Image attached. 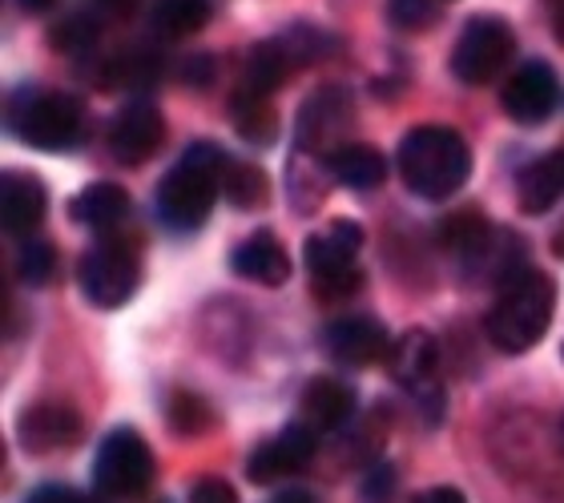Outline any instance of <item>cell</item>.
<instances>
[{"mask_svg":"<svg viewBox=\"0 0 564 503\" xmlns=\"http://www.w3.org/2000/svg\"><path fill=\"white\" fill-rule=\"evenodd\" d=\"M230 153L210 145V141H194L186 157L162 177L158 198H153V214L165 230L174 234H194L206 226L214 201L223 194V177L230 170Z\"/></svg>","mask_w":564,"mask_h":503,"instance_id":"6da1fadb","label":"cell"},{"mask_svg":"<svg viewBox=\"0 0 564 503\" xmlns=\"http://www.w3.org/2000/svg\"><path fill=\"white\" fill-rule=\"evenodd\" d=\"M403 186L423 201H447L452 194L464 189L471 174V150L456 129L447 125H415L403 133L400 150H395Z\"/></svg>","mask_w":564,"mask_h":503,"instance_id":"7a4b0ae2","label":"cell"},{"mask_svg":"<svg viewBox=\"0 0 564 503\" xmlns=\"http://www.w3.org/2000/svg\"><path fill=\"white\" fill-rule=\"evenodd\" d=\"M556 315V282L544 270H524L517 278L500 286L492 310L484 318V330L496 351L524 354L549 335Z\"/></svg>","mask_w":564,"mask_h":503,"instance_id":"3957f363","label":"cell"},{"mask_svg":"<svg viewBox=\"0 0 564 503\" xmlns=\"http://www.w3.org/2000/svg\"><path fill=\"white\" fill-rule=\"evenodd\" d=\"M21 106L9 109L12 133L33 145V150L57 153L69 150L82 141V125H85V109L77 97L69 94H21L17 97Z\"/></svg>","mask_w":564,"mask_h":503,"instance_id":"277c9868","label":"cell"},{"mask_svg":"<svg viewBox=\"0 0 564 503\" xmlns=\"http://www.w3.org/2000/svg\"><path fill=\"white\" fill-rule=\"evenodd\" d=\"M517 53V36L508 29L505 17L496 12H476L468 17L464 33L456 36L452 48V73L459 85H492L500 73L508 69V61Z\"/></svg>","mask_w":564,"mask_h":503,"instance_id":"5b68a950","label":"cell"},{"mask_svg":"<svg viewBox=\"0 0 564 503\" xmlns=\"http://www.w3.org/2000/svg\"><path fill=\"white\" fill-rule=\"evenodd\" d=\"M97 492L109 500H133L153 483V451L145 447L133 427H118L106 435V444L97 447L94 463Z\"/></svg>","mask_w":564,"mask_h":503,"instance_id":"8992f818","label":"cell"},{"mask_svg":"<svg viewBox=\"0 0 564 503\" xmlns=\"http://www.w3.org/2000/svg\"><path fill=\"white\" fill-rule=\"evenodd\" d=\"M77 278H82V294L101 310H113V306L130 303L133 291L141 282V262L138 250L126 247V242H113L106 238L101 247H94L82 258L77 266Z\"/></svg>","mask_w":564,"mask_h":503,"instance_id":"52a82bcc","label":"cell"},{"mask_svg":"<svg viewBox=\"0 0 564 503\" xmlns=\"http://www.w3.org/2000/svg\"><path fill=\"white\" fill-rule=\"evenodd\" d=\"M351 118H355L351 94L343 85H323L299 109V133H294V141H299L303 153H323V162H327L339 145H347L339 138L347 133Z\"/></svg>","mask_w":564,"mask_h":503,"instance_id":"ba28073f","label":"cell"},{"mask_svg":"<svg viewBox=\"0 0 564 503\" xmlns=\"http://www.w3.org/2000/svg\"><path fill=\"white\" fill-rule=\"evenodd\" d=\"M500 106L517 125H544L561 106V81H556L553 65L544 61H524L512 77L505 81Z\"/></svg>","mask_w":564,"mask_h":503,"instance_id":"9c48e42d","label":"cell"},{"mask_svg":"<svg viewBox=\"0 0 564 503\" xmlns=\"http://www.w3.org/2000/svg\"><path fill=\"white\" fill-rule=\"evenodd\" d=\"M318 451V431L311 427V423H291V427H282L274 439H267V444L250 456L247 463V480L250 483H279L286 480V475H299V471L315 459Z\"/></svg>","mask_w":564,"mask_h":503,"instance_id":"30bf717a","label":"cell"},{"mask_svg":"<svg viewBox=\"0 0 564 503\" xmlns=\"http://www.w3.org/2000/svg\"><path fill=\"white\" fill-rule=\"evenodd\" d=\"M165 145V118L153 101H130L109 125V150L121 165H145Z\"/></svg>","mask_w":564,"mask_h":503,"instance_id":"8fae6325","label":"cell"},{"mask_svg":"<svg viewBox=\"0 0 564 503\" xmlns=\"http://www.w3.org/2000/svg\"><path fill=\"white\" fill-rule=\"evenodd\" d=\"M323 342H327L330 359L343 367H371L391 354L388 327H383L379 318H367V315L335 318V322L323 330Z\"/></svg>","mask_w":564,"mask_h":503,"instance_id":"7c38bea8","label":"cell"},{"mask_svg":"<svg viewBox=\"0 0 564 503\" xmlns=\"http://www.w3.org/2000/svg\"><path fill=\"white\" fill-rule=\"evenodd\" d=\"M82 415L65 403H33L21 415V444L33 456H57L82 444Z\"/></svg>","mask_w":564,"mask_h":503,"instance_id":"4fadbf2b","label":"cell"},{"mask_svg":"<svg viewBox=\"0 0 564 503\" xmlns=\"http://www.w3.org/2000/svg\"><path fill=\"white\" fill-rule=\"evenodd\" d=\"M364 242H367V234L359 222H330L323 234H311L303 247L311 282L330 278V274H347V270H359L355 266V258H359Z\"/></svg>","mask_w":564,"mask_h":503,"instance_id":"5bb4252c","label":"cell"},{"mask_svg":"<svg viewBox=\"0 0 564 503\" xmlns=\"http://www.w3.org/2000/svg\"><path fill=\"white\" fill-rule=\"evenodd\" d=\"M435 367H440V342H435L432 330L412 327L408 335L391 342V354H388V371L391 379L408 391H420V386L435 383Z\"/></svg>","mask_w":564,"mask_h":503,"instance_id":"9a60e30c","label":"cell"},{"mask_svg":"<svg viewBox=\"0 0 564 503\" xmlns=\"http://www.w3.org/2000/svg\"><path fill=\"white\" fill-rule=\"evenodd\" d=\"M230 270L238 278L259 282V286H282L291 278V258L282 250V242L271 230H254L250 238H242L230 254Z\"/></svg>","mask_w":564,"mask_h":503,"instance_id":"2e32d148","label":"cell"},{"mask_svg":"<svg viewBox=\"0 0 564 503\" xmlns=\"http://www.w3.org/2000/svg\"><path fill=\"white\" fill-rule=\"evenodd\" d=\"M45 214H48V194L33 174L4 177V186H0V222H4L9 234H17L24 242L36 226L45 222Z\"/></svg>","mask_w":564,"mask_h":503,"instance_id":"e0dca14e","label":"cell"},{"mask_svg":"<svg viewBox=\"0 0 564 503\" xmlns=\"http://www.w3.org/2000/svg\"><path fill=\"white\" fill-rule=\"evenodd\" d=\"M303 423H311L315 431H335L343 423H351L355 415V386H347L343 379H315L303 386Z\"/></svg>","mask_w":564,"mask_h":503,"instance_id":"ac0fdd59","label":"cell"},{"mask_svg":"<svg viewBox=\"0 0 564 503\" xmlns=\"http://www.w3.org/2000/svg\"><path fill=\"white\" fill-rule=\"evenodd\" d=\"M327 174L339 182V186L355 189V194H367V189H379L383 177H388V162L376 145L367 141H347L327 157Z\"/></svg>","mask_w":564,"mask_h":503,"instance_id":"d6986e66","label":"cell"},{"mask_svg":"<svg viewBox=\"0 0 564 503\" xmlns=\"http://www.w3.org/2000/svg\"><path fill=\"white\" fill-rule=\"evenodd\" d=\"M561 198H564V145L549 153V157H541V162L524 165L517 177V201L524 214L553 210Z\"/></svg>","mask_w":564,"mask_h":503,"instance_id":"ffe728a7","label":"cell"},{"mask_svg":"<svg viewBox=\"0 0 564 503\" xmlns=\"http://www.w3.org/2000/svg\"><path fill=\"white\" fill-rule=\"evenodd\" d=\"M294 73V61L286 53L279 36L271 41H259L250 48L247 61H242V81H238V94H254V97H271L286 77Z\"/></svg>","mask_w":564,"mask_h":503,"instance_id":"44dd1931","label":"cell"},{"mask_svg":"<svg viewBox=\"0 0 564 503\" xmlns=\"http://www.w3.org/2000/svg\"><path fill=\"white\" fill-rule=\"evenodd\" d=\"M73 218L89 226L94 234H109L130 218V194L118 182H94L73 198Z\"/></svg>","mask_w":564,"mask_h":503,"instance_id":"7402d4cb","label":"cell"},{"mask_svg":"<svg viewBox=\"0 0 564 503\" xmlns=\"http://www.w3.org/2000/svg\"><path fill=\"white\" fill-rule=\"evenodd\" d=\"M492 238H496V226L488 222L484 210H476V206L447 214V222L440 226V242H444V250H452V254L464 262V270L480 262L484 250L492 247Z\"/></svg>","mask_w":564,"mask_h":503,"instance_id":"603a6c76","label":"cell"},{"mask_svg":"<svg viewBox=\"0 0 564 503\" xmlns=\"http://www.w3.org/2000/svg\"><path fill=\"white\" fill-rule=\"evenodd\" d=\"M165 61L158 48L150 45H133V48H121V53H113L106 65V73H101V81L106 85H126V89H145V85H153L158 77H162Z\"/></svg>","mask_w":564,"mask_h":503,"instance_id":"cb8c5ba5","label":"cell"},{"mask_svg":"<svg viewBox=\"0 0 564 503\" xmlns=\"http://www.w3.org/2000/svg\"><path fill=\"white\" fill-rule=\"evenodd\" d=\"M210 21V0H153L150 29L158 36H189Z\"/></svg>","mask_w":564,"mask_h":503,"instance_id":"d4e9b609","label":"cell"},{"mask_svg":"<svg viewBox=\"0 0 564 503\" xmlns=\"http://www.w3.org/2000/svg\"><path fill=\"white\" fill-rule=\"evenodd\" d=\"M230 113H235L238 138L250 141V145H271L274 133H279V121H274L271 97L235 94V101H230Z\"/></svg>","mask_w":564,"mask_h":503,"instance_id":"484cf974","label":"cell"},{"mask_svg":"<svg viewBox=\"0 0 564 503\" xmlns=\"http://www.w3.org/2000/svg\"><path fill=\"white\" fill-rule=\"evenodd\" d=\"M223 198L230 206H238V210H259L271 198V182H267V174H262L259 165L230 162V170L223 177Z\"/></svg>","mask_w":564,"mask_h":503,"instance_id":"4316f807","label":"cell"},{"mask_svg":"<svg viewBox=\"0 0 564 503\" xmlns=\"http://www.w3.org/2000/svg\"><path fill=\"white\" fill-rule=\"evenodd\" d=\"M165 419H170V431L174 435L194 439V435L214 427V407H210V398H202L198 391H186V386H182V391H174L170 403H165Z\"/></svg>","mask_w":564,"mask_h":503,"instance_id":"83f0119b","label":"cell"},{"mask_svg":"<svg viewBox=\"0 0 564 503\" xmlns=\"http://www.w3.org/2000/svg\"><path fill=\"white\" fill-rule=\"evenodd\" d=\"M279 41L286 45V53H291L294 69H303V65H315V61L330 57V53L339 48V41H335V36L323 33V29H315V24H306V21L291 24L286 33H279Z\"/></svg>","mask_w":564,"mask_h":503,"instance_id":"f1b7e54d","label":"cell"},{"mask_svg":"<svg viewBox=\"0 0 564 503\" xmlns=\"http://www.w3.org/2000/svg\"><path fill=\"white\" fill-rule=\"evenodd\" d=\"M17 274H21V282L33 286V291L48 286L53 274H57V250L48 247V242H41V238H24L21 254H17Z\"/></svg>","mask_w":564,"mask_h":503,"instance_id":"f546056e","label":"cell"},{"mask_svg":"<svg viewBox=\"0 0 564 503\" xmlns=\"http://www.w3.org/2000/svg\"><path fill=\"white\" fill-rule=\"evenodd\" d=\"M97 36H101V17L97 12H69L53 29V45L65 48V53H85V48L97 45Z\"/></svg>","mask_w":564,"mask_h":503,"instance_id":"4dcf8cb0","label":"cell"},{"mask_svg":"<svg viewBox=\"0 0 564 503\" xmlns=\"http://www.w3.org/2000/svg\"><path fill=\"white\" fill-rule=\"evenodd\" d=\"M388 21L400 33H427L440 21V0H388Z\"/></svg>","mask_w":564,"mask_h":503,"instance_id":"1f68e13d","label":"cell"},{"mask_svg":"<svg viewBox=\"0 0 564 503\" xmlns=\"http://www.w3.org/2000/svg\"><path fill=\"white\" fill-rule=\"evenodd\" d=\"M214 73H218V61L210 53H189L186 65H182V81L194 85V89H206L214 81Z\"/></svg>","mask_w":564,"mask_h":503,"instance_id":"d6a6232c","label":"cell"},{"mask_svg":"<svg viewBox=\"0 0 564 503\" xmlns=\"http://www.w3.org/2000/svg\"><path fill=\"white\" fill-rule=\"evenodd\" d=\"M189 503H238V495L226 480H198L189 492Z\"/></svg>","mask_w":564,"mask_h":503,"instance_id":"836d02e7","label":"cell"},{"mask_svg":"<svg viewBox=\"0 0 564 503\" xmlns=\"http://www.w3.org/2000/svg\"><path fill=\"white\" fill-rule=\"evenodd\" d=\"M29 503H97L94 495L77 492V488H65V483H45L29 495Z\"/></svg>","mask_w":564,"mask_h":503,"instance_id":"e575fe53","label":"cell"},{"mask_svg":"<svg viewBox=\"0 0 564 503\" xmlns=\"http://www.w3.org/2000/svg\"><path fill=\"white\" fill-rule=\"evenodd\" d=\"M420 503H468L464 500V492H456V488H432V492H423L420 495Z\"/></svg>","mask_w":564,"mask_h":503,"instance_id":"d590c367","label":"cell"},{"mask_svg":"<svg viewBox=\"0 0 564 503\" xmlns=\"http://www.w3.org/2000/svg\"><path fill=\"white\" fill-rule=\"evenodd\" d=\"M549 24H553L556 45H564V0H549Z\"/></svg>","mask_w":564,"mask_h":503,"instance_id":"8d00e7d4","label":"cell"},{"mask_svg":"<svg viewBox=\"0 0 564 503\" xmlns=\"http://www.w3.org/2000/svg\"><path fill=\"white\" fill-rule=\"evenodd\" d=\"M97 4H101L106 12H121V17L138 9V0H97Z\"/></svg>","mask_w":564,"mask_h":503,"instance_id":"74e56055","label":"cell"},{"mask_svg":"<svg viewBox=\"0 0 564 503\" xmlns=\"http://www.w3.org/2000/svg\"><path fill=\"white\" fill-rule=\"evenodd\" d=\"M271 503H315V495L311 492H282L279 500H271Z\"/></svg>","mask_w":564,"mask_h":503,"instance_id":"f35d334b","label":"cell"},{"mask_svg":"<svg viewBox=\"0 0 564 503\" xmlns=\"http://www.w3.org/2000/svg\"><path fill=\"white\" fill-rule=\"evenodd\" d=\"M21 9H29V12H45V9H53V0H17Z\"/></svg>","mask_w":564,"mask_h":503,"instance_id":"ab89813d","label":"cell"},{"mask_svg":"<svg viewBox=\"0 0 564 503\" xmlns=\"http://www.w3.org/2000/svg\"><path fill=\"white\" fill-rule=\"evenodd\" d=\"M553 254H556V258H564V226L553 234Z\"/></svg>","mask_w":564,"mask_h":503,"instance_id":"60d3db41","label":"cell"},{"mask_svg":"<svg viewBox=\"0 0 564 503\" xmlns=\"http://www.w3.org/2000/svg\"><path fill=\"white\" fill-rule=\"evenodd\" d=\"M561 435H564V419H561Z\"/></svg>","mask_w":564,"mask_h":503,"instance_id":"b9f144b4","label":"cell"}]
</instances>
